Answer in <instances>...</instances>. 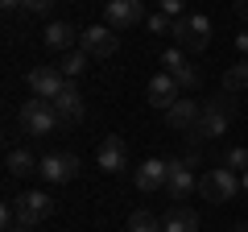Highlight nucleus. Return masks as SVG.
<instances>
[{
    "label": "nucleus",
    "mask_w": 248,
    "mask_h": 232,
    "mask_svg": "<svg viewBox=\"0 0 248 232\" xmlns=\"http://www.w3.org/2000/svg\"><path fill=\"white\" fill-rule=\"evenodd\" d=\"M232 116H236V99L228 96V91H219L215 99H207L203 104V116H199V125L190 129V141H211V137H223L232 125Z\"/></svg>",
    "instance_id": "nucleus-1"
},
{
    "label": "nucleus",
    "mask_w": 248,
    "mask_h": 232,
    "mask_svg": "<svg viewBox=\"0 0 248 232\" xmlns=\"http://www.w3.org/2000/svg\"><path fill=\"white\" fill-rule=\"evenodd\" d=\"M170 37L178 42V50H207L211 46V21L203 17V13H182V17H174V29H170Z\"/></svg>",
    "instance_id": "nucleus-2"
},
{
    "label": "nucleus",
    "mask_w": 248,
    "mask_h": 232,
    "mask_svg": "<svg viewBox=\"0 0 248 232\" xmlns=\"http://www.w3.org/2000/svg\"><path fill=\"white\" fill-rule=\"evenodd\" d=\"M199 195H203L207 203H228V199L240 195V174L228 170V166H211L203 179H199Z\"/></svg>",
    "instance_id": "nucleus-3"
},
{
    "label": "nucleus",
    "mask_w": 248,
    "mask_h": 232,
    "mask_svg": "<svg viewBox=\"0 0 248 232\" xmlns=\"http://www.w3.org/2000/svg\"><path fill=\"white\" fill-rule=\"evenodd\" d=\"M62 120H58V112H54V99H25L21 104V129L25 133H33V137H50L54 129H58Z\"/></svg>",
    "instance_id": "nucleus-4"
},
{
    "label": "nucleus",
    "mask_w": 248,
    "mask_h": 232,
    "mask_svg": "<svg viewBox=\"0 0 248 232\" xmlns=\"http://www.w3.org/2000/svg\"><path fill=\"white\" fill-rule=\"evenodd\" d=\"M13 207H17V224H29V228H37L54 215V199L46 191H25V195L13 199Z\"/></svg>",
    "instance_id": "nucleus-5"
},
{
    "label": "nucleus",
    "mask_w": 248,
    "mask_h": 232,
    "mask_svg": "<svg viewBox=\"0 0 248 232\" xmlns=\"http://www.w3.org/2000/svg\"><path fill=\"white\" fill-rule=\"evenodd\" d=\"M141 21H149V17H145V4H141V0H108V4H104V25L116 29V33L141 25Z\"/></svg>",
    "instance_id": "nucleus-6"
},
{
    "label": "nucleus",
    "mask_w": 248,
    "mask_h": 232,
    "mask_svg": "<svg viewBox=\"0 0 248 232\" xmlns=\"http://www.w3.org/2000/svg\"><path fill=\"white\" fill-rule=\"evenodd\" d=\"M157 66H161V71H166L170 79L178 83V87H190V91L199 87V71L190 66L186 50H178V46H174V50H161V54H157Z\"/></svg>",
    "instance_id": "nucleus-7"
},
{
    "label": "nucleus",
    "mask_w": 248,
    "mask_h": 232,
    "mask_svg": "<svg viewBox=\"0 0 248 232\" xmlns=\"http://www.w3.org/2000/svg\"><path fill=\"white\" fill-rule=\"evenodd\" d=\"M66 75L58 71V66H33L29 71V91H33L37 99H58L62 91H66Z\"/></svg>",
    "instance_id": "nucleus-8"
},
{
    "label": "nucleus",
    "mask_w": 248,
    "mask_h": 232,
    "mask_svg": "<svg viewBox=\"0 0 248 232\" xmlns=\"http://www.w3.org/2000/svg\"><path fill=\"white\" fill-rule=\"evenodd\" d=\"M79 50H87L91 58H112L116 50H120V37H116V29L108 25H91L79 33Z\"/></svg>",
    "instance_id": "nucleus-9"
},
{
    "label": "nucleus",
    "mask_w": 248,
    "mask_h": 232,
    "mask_svg": "<svg viewBox=\"0 0 248 232\" xmlns=\"http://www.w3.org/2000/svg\"><path fill=\"white\" fill-rule=\"evenodd\" d=\"M190 191H199V179H195V170H190V162H186V158H170L166 195L170 199H186Z\"/></svg>",
    "instance_id": "nucleus-10"
},
{
    "label": "nucleus",
    "mask_w": 248,
    "mask_h": 232,
    "mask_svg": "<svg viewBox=\"0 0 248 232\" xmlns=\"http://www.w3.org/2000/svg\"><path fill=\"white\" fill-rule=\"evenodd\" d=\"M37 174H42L46 182H54V187H62V182H71L75 174H79V158H75V153H46Z\"/></svg>",
    "instance_id": "nucleus-11"
},
{
    "label": "nucleus",
    "mask_w": 248,
    "mask_h": 232,
    "mask_svg": "<svg viewBox=\"0 0 248 232\" xmlns=\"http://www.w3.org/2000/svg\"><path fill=\"white\" fill-rule=\"evenodd\" d=\"M95 166L104 170V174H120V170L128 166V145H124V137H104V141H99Z\"/></svg>",
    "instance_id": "nucleus-12"
},
{
    "label": "nucleus",
    "mask_w": 248,
    "mask_h": 232,
    "mask_svg": "<svg viewBox=\"0 0 248 232\" xmlns=\"http://www.w3.org/2000/svg\"><path fill=\"white\" fill-rule=\"evenodd\" d=\"M166 129H174V133H190V129L199 125V116H203V104L199 99H178L174 108H166Z\"/></svg>",
    "instance_id": "nucleus-13"
},
{
    "label": "nucleus",
    "mask_w": 248,
    "mask_h": 232,
    "mask_svg": "<svg viewBox=\"0 0 248 232\" xmlns=\"http://www.w3.org/2000/svg\"><path fill=\"white\" fill-rule=\"evenodd\" d=\"M166 174H170V162L149 158V162H141V166H137L133 182H137V191H166Z\"/></svg>",
    "instance_id": "nucleus-14"
},
{
    "label": "nucleus",
    "mask_w": 248,
    "mask_h": 232,
    "mask_svg": "<svg viewBox=\"0 0 248 232\" xmlns=\"http://www.w3.org/2000/svg\"><path fill=\"white\" fill-rule=\"evenodd\" d=\"M54 112H58L62 125H79L83 112H87V104H83V91L75 87V83H66V91H62L58 99H54Z\"/></svg>",
    "instance_id": "nucleus-15"
},
{
    "label": "nucleus",
    "mask_w": 248,
    "mask_h": 232,
    "mask_svg": "<svg viewBox=\"0 0 248 232\" xmlns=\"http://www.w3.org/2000/svg\"><path fill=\"white\" fill-rule=\"evenodd\" d=\"M178 91H182V87H178V83L170 79L166 71H157V75H153V79H149V104L166 112V108H174L178 99H182V96H178Z\"/></svg>",
    "instance_id": "nucleus-16"
},
{
    "label": "nucleus",
    "mask_w": 248,
    "mask_h": 232,
    "mask_svg": "<svg viewBox=\"0 0 248 232\" xmlns=\"http://www.w3.org/2000/svg\"><path fill=\"white\" fill-rule=\"evenodd\" d=\"M4 170H9L13 179H29V174H37V170H42V162H37L29 149H13L9 158H4Z\"/></svg>",
    "instance_id": "nucleus-17"
},
{
    "label": "nucleus",
    "mask_w": 248,
    "mask_h": 232,
    "mask_svg": "<svg viewBox=\"0 0 248 232\" xmlns=\"http://www.w3.org/2000/svg\"><path fill=\"white\" fill-rule=\"evenodd\" d=\"M161 224H166V232H199V215L190 212V207H182V203L170 207Z\"/></svg>",
    "instance_id": "nucleus-18"
},
{
    "label": "nucleus",
    "mask_w": 248,
    "mask_h": 232,
    "mask_svg": "<svg viewBox=\"0 0 248 232\" xmlns=\"http://www.w3.org/2000/svg\"><path fill=\"white\" fill-rule=\"evenodd\" d=\"M75 37H79V29H75V25H66V21H54V25H46L42 42L50 46V50H71Z\"/></svg>",
    "instance_id": "nucleus-19"
},
{
    "label": "nucleus",
    "mask_w": 248,
    "mask_h": 232,
    "mask_svg": "<svg viewBox=\"0 0 248 232\" xmlns=\"http://www.w3.org/2000/svg\"><path fill=\"white\" fill-rule=\"evenodd\" d=\"M91 66V54L87 50H71V54H62V63H58V71L66 75V79H79L83 71Z\"/></svg>",
    "instance_id": "nucleus-20"
},
{
    "label": "nucleus",
    "mask_w": 248,
    "mask_h": 232,
    "mask_svg": "<svg viewBox=\"0 0 248 232\" xmlns=\"http://www.w3.org/2000/svg\"><path fill=\"white\" fill-rule=\"evenodd\" d=\"M223 91H228V96H236V91H248V58L223 71Z\"/></svg>",
    "instance_id": "nucleus-21"
},
{
    "label": "nucleus",
    "mask_w": 248,
    "mask_h": 232,
    "mask_svg": "<svg viewBox=\"0 0 248 232\" xmlns=\"http://www.w3.org/2000/svg\"><path fill=\"white\" fill-rule=\"evenodd\" d=\"M128 232H166V224L157 220L153 212H145V207H137L133 215H128Z\"/></svg>",
    "instance_id": "nucleus-22"
},
{
    "label": "nucleus",
    "mask_w": 248,
    "mask_h": 232,
    "mask_svg": "<svg viewBox=\"0 0 248 232\" xmlns=\"http://www.w3.org/2000/svg\"><path fill=\"white\" fill-rule=\"evenodd\" d=\"M219 166H228V170H236V174H244V170H248V145H232V149L223 153Z\"/></svg>",
    "instance_id": "nucleus-23"
},
{
    "label": "nucleus",
    "mask_w": 248,
    "mask_h": 232,
    "mask_svg": "<svg viewBox=\"0 0 248 232\" xmlns=\"http://www.w3.org/2000/svg\"><path fill=\"white\" fill-rule=\"evenodd\" d=\"M145 25H149V33H170V29H174V17H166V13H153L149 21H145Z\"/></svg>",
    "instance_id": "nucleus-24"
},
{
    "label": "nucleus",
    "mask_w": 248,
    "mask_h": 232,
    "mask_svg": "<svg viewBox=\"0 0 248 232\" xmlns=\"http://www.w3.org/2000/svg\"><path fill=\"white\" fill-rule=\"evenodd\" d=\"M157 9L166 13V17H182V13H186V0H157Z\"/></svg>",
    "instance_id": "nucleus-25"
},
{
    "label": "nucleus",
    "mask_w": 248,
    "mask_h": 232,
    "mask_svg": "<svg viewBox=\"0 0 248 232\" xmlns=\"http://www.w3.org/2000/svg\"><path fill=\"white\" fill-rule=\"evenodd\" d=\"M54 0H25V13H50Z\"/></svg>",
    "instance_id": "nucleus-26"
},
{
    "label": "nucleus",
    "mask_w": 248,
    "mask_h": 232,
    "mask_svg": "<svg viewBox=\"0 0 248 232\" xmlns=\"http://www.w3.org/2000/svg\"><path fill=\"white\" fill-rule=\"evenodd\" d=\"M236 46H240V54H248V33H240V37H236Z\"/></svg>",
    "instance_id": "nucleus-27"
},
{
    "label": "nucleus",
    "mask_w": 248,
    "mask_h": 232,
    "mask_svg": "<svg viewBox=\"0 0 248 232\" xmlns=\"http://www.w3.org/2000/svg\"><path fill=\"white\" fill-rule=\"evenodd\" d=\"M236 13H240V17H248V0H236Z\"/></svg>",
    "instance_id": "nucleus-28"
},
{
    "label": "nucleus",
    "mask_w": 248,
    "mask_h": 232,
    "mask_svg": "<svg viewBox=\"0 0 248 232\" xmlns=\"http://www.w3.org/2000/svg\"><path fill=\"white\" fill-rule=\"evenodd\" d=\"M4 232H33L29 224H13V228H4Z\"/></svg>",
    "instance_id": "nucleus-29"
},
{
    "label": "nucleus",
    "mask_w": 248,
    "mask_h": 232,
    "mask_svg": "<svg viewBox=\"0 0 248 232\" xmlns=\"http://www.w3.org/2000/svg\"><path fill=\"white\" fill-rule=\"evenodd\" d=\"M240 191H244V195H248V170H244V174H240Z\"/></svg>",
    "instance_id": "nucleus-30"
},
{
    "label": "nucleus",
    "mask_w": 248,
    "mask_h": 232,
    "mask_svg": "<svg viewBox=\"0 0 248 232\" xmlns=\"http://www.w3.org/2000/svg\"><path fill=\"white\" fill-rule=\"evenodd\" d=\"M0 4H4V9H17V4H25V0H0Z\"/></svg>",
    "instance_id": "nucleus-31"
},
{
    "label": "nucleus",
    "mask_w": 248,
    "mask_h": 232,
    "mask_svg": "<svg viewBox=\"0 0 248 232\" xmlns=\"http://www.w3.org/2000/svg\"><path fill=\"white\" fill-rule=\"evenodd\" d=\"M232 232H248V220H240V224H236V228H232Z\"/></svg>",
    "instance_id": "nucleus-32"
}]
</instances>
